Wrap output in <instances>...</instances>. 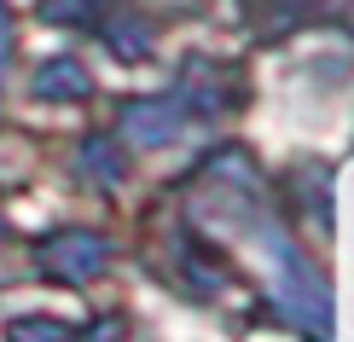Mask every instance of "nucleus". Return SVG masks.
<instances>
[{"mask_svg":"<svg viewBox=\"0 0 354 342\" xmlns=\"http://www.w3.org/2000/svg\"><path fill=\"white\" fill-rule=\"evenodd\" d=\"M105 238L99 232H82V227H64V232H53V238H41V249H35V261L47 267L53 278H93L99 267H105Z\"/></svg>","mask_w":354,"mask_h":342,"instance_id":"1","label":"nucleus"},{"mask_svg":"<svg viewBox=\"0 0 354 342\" xmlns=\"http://www.w3.org/2000/svg\"><path fill=\"white\" fill-rule=\"evenodd\" d=\"M174 128H180V105L174 99H134V105H122V140H134V145H163V140H174Z\"/></svg>","mask_w":354,"mask_h":342,"instance_id":"2","label":"nucleus"},{"mask_svg":"<svg viewBox=\"0 0 354 342\" xmlns=\"http://www.w3.org/2000/svg\"><path fill=\"white\" fill-rule=\"evenodd\" d=\"M35 93L41 99H82L87 93V70L76 58H53V64L35 70Z\"/></svg>","mask_w":354,"mask_h":342,"instance_id":"3","label":"nucleus"},{"mask_svg":"<svg viewBox=\"0 0 354 342\" xmlns=\"http://www.w3.org/2000/svg\"><path fill=\"white\" fill-rule=\"evenodd\" d=\"M82 169H93L99 180H122V157L111 151V140H87L82 145Z\"/></svg>","mask_w":354,"mask_h":342,"instance_id":"4","label":"nucleus"},{"mask_svg":"<svg viewBox=\"0 0 354 342\" xmlns=\"http://www.w3.org/2000/svg\"><path fill=\"white\" fill-rule=\"evenodd\" d=\"M93 12H99V0H41V18H53V23H93Z\"/></svg>","mask_w":354,"mask_h":342,"instance_id":"5","label":"nucleus"}]
</instances>
